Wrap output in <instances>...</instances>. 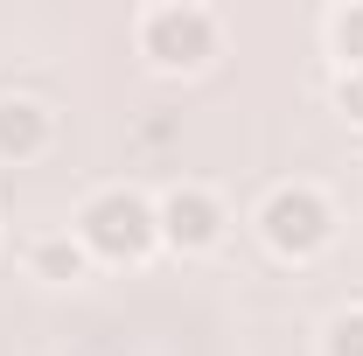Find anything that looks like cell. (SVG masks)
Instances as JSON below:
<instances>
[{"mask_svg":"<svg viewBox=\"0 0 363 356\" xmlns=\"http://www.w3.org/2000/svg\"><path fill=\"white\" fill-rule=\"evenodd\" d=\"M335 112H342L350 126H363V70H342V77H335Z\"/></svg>","mask_w":363,"mask_h":356,"instance_id":"cell-9","label":"cell"},{"mask_svg":"<svg viewBox=\"0 0 363 356\" xmlns=\"http://www.w3.org/2000/svg\"><path fill=\"white\" fill-rule=\"evenodd\" d=\"M259 238H266L279 259H315V252H328V238H335V210H328L321 189L286 182V189H272L266 203H259Z\"/></svg>","mask_w":363,"mask_h":356,"instance_id":"cell-2","label":"cell"},{"mask_svg":"<svg viewBox=\"0 0 363 356\" xmlns=\"http://www.w3.org/2000/svg\"><path fill=\"white\" fill-rule=\"evenodd\" d=\"M77 245L91 259H112V266H133L161 245V217L140 189H98L84 210H77Z\"/></svg>","mask_w":363,"mask_h":356,"instance_id":"cell-1","label":"cell"},{"mask_svg":"<svg viewBox=\"0 0 363 356\" xmlns=\"http://www.w3.org/2000/svg\"><path fill=\"white\" fill-rule=\"evenodd\" d=\"M321 350H328V356H363V308L335 314V321H328V335H321Z\"/></svg>","mask_w":363,"mask_h":356,"instance_id":"cell-8","label":"cell"},{"mask_svg":"<svg viewBox=\"0 0 363 356\" xmlns=\"http://www.w3.org/2000/svg\"><path fill=\"white\" fill-rule=\"evenodd\" d=\"M140 56L154 70H203L217 56V14L210 7H147L140 21Z\"/></svg>","mask_w":363,"mask_h":356,"instance_id":"cell-3","label":"cell"},{"mask_svg":"<svg viewBox=\"0 0 363 356\" xmlns=\"http://www.w3.org/2000/svg\"><path fill=\"white\" fill-rule=\"evenodd\" d=\"M49 147V112L35 98H0V161H35Z\"/></svg>","mask_w":363,"mask_h":356,"instance_id":"cell-5","label":"cell"},{"mask_svg":"<svg viewBox=\"0 0 363 356\" xmlns=\"http://www.w3.org/2000/svg\"><path fill=\"white\" fill-rule=\"evenodd\" d=\"M328 43H335V56H342V70H363V0L357 7H335Z\"/></svg>","mask_w":363,"mask_h":356,"instance_id":"cell-7","label":"cell"},{"mask_svg":"<svg viewBox=\"0 0 363 356\" xmlns=\"http://www.w3.org/2000/svg\"><path fill=\"white\" fill-rule=\"evenodd\" d=\"M154 217H161V245H175V252H210L224 238V203L210 189H189V182L154 203Z\"/></svg>","mask_w":363,"mask_h":356,"instance_id":"cell-4","label":"cell"},{"mask_svg":"<svg viewBox=\"0 0 363 356\" xmlns=\"http://www.w3.org/2000/svg\"><path fill=\"white\" fill-rule=\"evenodd\" d=\"M28 266H35V279H49V287H70V279H84L91 252L77 238H43V245L28 252Z\"/></svg>","mask_w":363,"mask_h":356,"instance_id":"cell-6","label":"cell"}]
</instances>
